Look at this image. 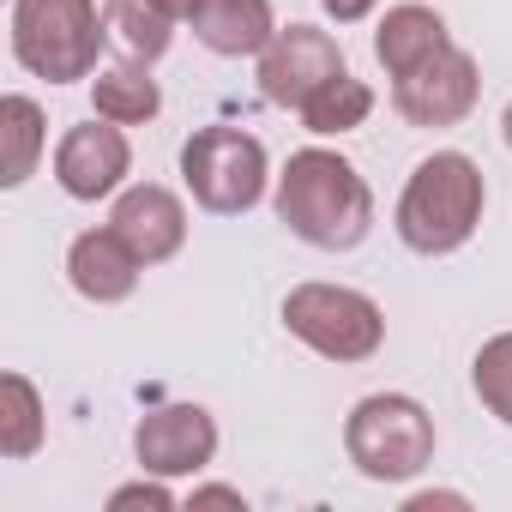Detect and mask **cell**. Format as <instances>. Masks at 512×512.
<instances>
[{
  "mask_svg": "<svg viewBox=\"0 0 512 512\" xmlns=\"http://www.w3.org/2000/svg\"><path fill=\"white\" fill-rule=\"evenodd\" d=\"M320 7H326V19H332V25H362V19L380 7V0H320Z\"/></svg>",
  "mask_w": 512,
  "mask_h": 512,
  "instance_id": "7402d4cb",
  "label": "cell"
},
{
  "mask_svg": "<svg viewBox=\"0 0 512 512\" xmlns=\"http://www.w3.org/2000/svg\"><path fill=\"white\" fill-rule=\"evenodd\" d=\"M440 49H452V31L434 7L422 0H404V7H386V19L374 25V61L386 67V79L416 73L422 61H434Z\"/></svg>",
  "mask_w": 512,
  "mask_h": 512,
  "instance_id": "5bb4252c",
  "label": "cell"
},
{
  "mask_svg": "<svg viewBox=\"0 0 512 512\" xmlns=\"http://www.w3.org/2000/svg\"><path fill=\"white\" fill-rule=\"evenodd\" d=\"M500 139H506V151H512V103H506V115H500Z\"/></svg>",
  "mask_w": 512,
  "mask_h": 512,
  "instance_id": "484cf974",
  "label": "cell"
},
{
  "mask_svg": "<svg viewBox=\"0 0 512 512\" xmlns=\"http://www.w3.org/2000/svg\"><path fill=\"white\" fill-rule=\"evenodd\" d=\"M470 386H476L482 410H488L494 422L512 428V332H494V338L476 350V362H470Z\"/></svg>",
  "mask_w": 512,
  "mask_h": 512,
  "instance_id": "ffe728a7",
  "label": "cell"
},
{
  "mask_svg": "<svg viewBox=\"0 0 512 512\" xmlns=\"http://www.w3.org/2000/svg\"><path fill=\"white\" fill-rule=\"evenodd\" d=\"M284 332L296 344H308L314 356H326L338 368H356V362L380 356L386 314H380L374 296H362L350 284H296L284 296Z\"/></svg>",
  "mask_w": 512,
  "mask_h": 512,
  "instance_id": "8992f818",
  "label": "cell"
},
{
  "mask_svg": "<svg viewBox=\"0 0 512 512\" xmlns=\"http://www.w3.org/2000/svg\"><path fill=\"white\" fill-rule=\"evenodd\" d=\"M43 440H49V404H43L31 374L7 368L0 374V458L25 464L43 452Z\"/></svg>",
  "mask_w": 512,
  "mask_h": 512,
  "instance_id": "2e32d148",
  "label": "cell"
},
{
  "mask_svg": "<svg viewBox=\"0 0 512 512\" xmlns=\"http://www.w3.org/2000/svg\"><path fill=\"white\" fill-rule=\"evenodd\" d=\"M157 7H169L175 19H193V7H199V0H157Z\"/></svg>",
  "mask_w": 512,
  "mask_h": 512,
  "instance_id": "d4e9b609",
  "label": "cell"
},
{
  "mask_svg": "<svg viewBox=\"0 0 512 512\" xmlns=\"http://www.w3.org/2000/svg\"><path fill=\"white\" fill-rule=\"evenodd\" d=\"M139 272H145V260L121 241L115 223H103V229H79L73 247H67V284H73L85 302H97V308L127 302V296L139 290Z\"/></svg>",
  "mask_w": 512,
  "mask_h": 512,
  "instance_id": "7c38bea8",
  "label": "cell"
},
{
  "mask_svg": "<svg viewBox=\"0 0 512 512\" xmlns=\"http://www.w3.org/2000/svg\"><path fill=\"white\" fill-rule=\"evenodd\" d=\"M272 211L296 241H308L320 253H350L374 229V187L362 181V169L350 157H338L326 145H308L278 169Z\"/></svg>",
  "mask_w": 512,
  "mask_h": 512,
  "instance_id": "6da1fadb",
  "label": "cell"
},
{
  "mask_svg": "<svg viewBox=\"0 0 512 512\" xmlns=\"http://www.w3.org/2000/svg\"><path fill=\"white\" fill-rule=\"evenodd\" d=\"M109 223L121 229V241L139 253L145 266H169L187 247V205H181V193H169L157 181L121 187L115 205H109Z\"/></svg>",
  "mask_w": 512,
  "mask_h": 512,
  "instance_id": "8fae6325",
  "label": "cell"
},
{
  "mask_svg": "<svg viewBox=\"0 0 512 512\" xmlns=\"http://www.w3.org/2000/svg\"><path fill=\"white\" fill-rule=\"evenodd\" d=\"M476 97H482V67H476V55L458 49V43L440 49L434 61H422L416 73L392 79V109H398L410 127H422V133H440V127L470 121Z\"/></svg>",
  "mask_w": 512,
  "mask_h": 512,
  "instance_id": "ba28073f",
  "label": "cell"
},
{
  "mask_svg": "<svg viewBox=\"0 0 512 512\" xmlns=\"http://www.w3.org/2000/svg\"><path fill=\"white\" fill-rule=\"evenodd\" d=\"M181 181H187V193H193L199 211L241 217V211H253V205L266 199V187L278 175H272L266 145L253 139L247 127H199L181 145Z\"/></svg>",
  "mask_w": 512,
  "mask_h": 512,
  "instance_id": "5b68a950",
  "label": "cell"
},
{
  "mask_svg": "<svg viewBox=\"0 0 512 512\" xmlns=\"http://www.w3.org/2000/svg\"><path fill=\"white\" fill-rule=\"evenodd\" d=\"M338 73H350V61H344L332 31H320V25H278V37L260 55V97L272 109H296L302 115Z\"/></svg>",
  "mask_w": 512,
  "mask_h": 512,
  "instance_id": "52a82bcc",
  "label": "cell"
},
{
  "mask_svg": "<svg viewBox=\"0 0 512 512\" xmlns=\"http://www.w3.org/2000/svg\"><path fill=\"white\" fill-rule=\"evenodd\" d=\"M127 175H133L127 127H115V121L97 115V121H79V127L61 133V145H55V181H61L67 199H79V205L115 199L127 187Z\"/></svg>",
  "mask_w": 512,
  "mask_h": 512,
  "instance_id": "9c48e42d",
  "label": "cell"
},
{
  "mask_svg": "<svg viewBox=\"0 0 512 512\" xmlns=\"http://www.w3.org/2000/svg\"><path fill=\"white\" fill-rule=\"evenodd\" d=\"M109 13L97 0H13V61L31 79L79 85L97 73Z\"/></svg>",
  "mask_w": 512,
  "mask_h": 512,
  "instance_id": "3957f363",
  "label": "cell"
},
{
  "mask_svg": "<svg viewBox=\"0 0 512 512\" xmlns=\"http://www.w3.org/2000/svg\"><path fill=\"white\" fill-rule=\"evenodd\" d=\"M91 109L115 127H145L163 115V91L151 79V61L127 55V61H109L91 73Z\"/></svg>",
  "mask_w": 512,
  "mask_h": 512,
  "instance_id": "9a60e30c",
  "label": "cell"
},
{
  "mask_svg": "<svg viewBox=\"0 0 512 512\" xmlns=\"http://www.w3.org/2000/svg\"><path fill=\"white\" fill-rule=\"evenodd\" d=\"M127 506H151V512H169L175 506V488H169V476H139V482H121L115 494H109V512H127Z\"/></svg>",
  "mask_w": 512,
  "mask_h": 512,
  "instance_id": "44dd1931",
  "label": "cell"
},
{
  "mask_svg": "<svg viewBox=\"0 0 512 512\" xmlns=\"http://www.w3.org/2000/svg\"><path fill=\"white\" fill-rule=\"evenodd\" d=\"M109 13V37H121L127 55L139 61H163L169 43H175V13L157 7V0H103Z\"/></svg>",
  "mask_w": 512,
  "mask_h": 512,
  "instance_id": "ac0fdd59",
  "label": "cell"
},
{
  "mask_svg": "<svg viewBox=\"0 0 512 512\" xmlns=\"http://www.w3.org/2000/svg\"><path fill=\"white\" fill-rule=\"evenodd\" d=\"M428 506H470V494H452V488H422V494H404V512H428Z\"/></svg>",
  "mask_w": 512,
  "mask_h": 512,
  "instance_id": "cb8c5ba5",
  "label": "cell"
},
{
  "mask_svg": "<svg viewBox=\"0 0 512 512\" xmlns=\"http://www.w3.org/2000/svg\"><path fill=\"white\" fill-rule=\"evenodd\" d=\"M193 37L223 55V61H260L266 43L278 37V13H272V0H199L193 7Z\"/></svg>",
  "mask_w": 512,
  "mask_h": 512,
  "instance_id": "4fadbf2b",
  "label": "cell"
},
{
  "mask_svg": "<svg viewBox=\"0 0 512 512\" xmlns=\"http://www.w3.org/2000/svg\"><path fill=\"white\" fill-rule=\"evenodd\" d=\"M482 205H488V181H482L476 157L434 151L410 169L398 211H392V229L422 260H446V253L470 247V235L482 229Z\"/></svg>",
  "mask_w": 512,
  "mask_h": 512,
  "instance_id": "7a4b0ae2",
  "label": "cell"
},
{
  "mask_svg": "<svg viewBox=\"0 0 512 512\" xmlns=\"http://www.w3.org/2000/svg\"><path fill=\"white\" fill-rule=\"evenodd\" d=\"M133 458L151 476H199L217 458V416L205 404H157L133 428Z\"/></svg>",
  "mask_w": 512,
  "mask_h": 512,
  "instance_id": "30bf717a",
  "label": "cell"
},
{
  "mask_svg": "<svg viewBox=\"0 0 512 512\" xmlns=\"http://www.w3.org/2000/svg\"><path fill=\"white\" fill-rule=\"evenodd\" d=\"M187 500H193V506H247V494L229 488V482H205V488H193Z\"/></svg>",
  "mask_w": 512,
  "mask_h": 512,
  "instance_id": "603a6c76",
  "label": "cell"
},
{
  "mask_svg": "<svg viewBox=\"0 0 512 512\" xmlns=\"http://www.w3.org/2000/svg\"><path fill=\"white\" fill-rule=\"evenodd\" d=\"M0 127H7V175H0V187H25L43 163V145H49V115L37 97L13 91L7 103H0Z\"/></svg>",
  "mask_w": 512,
  "mask_h": 512,
  "instance_id": "e0dca14e",
  "label": "cell"
},
{
  "mask_svg": "<svg viewBox=\"0 0 512 512\" xmlns=\"http://www.w3.org/2000/svg\"><path fill=\"white\" fill-rule=\"evenodd\" d=\"M344 452L380 488L416 482L434 464V416L410 392H368L344 416Z\"/></svg>",
  "mask_w": 512,
  "mask_h": 512,
  "instance_id": "277c9868",
  "label": "cell"
},
{
  "mask_svg": "<svg viewBox=\"0 0 512 512\" xmlns=\"http://www.w3.org/2000/svg\"><path fill=\"white\" fill-rule=\"evenodd\" d=\"M368 115H374V91H368L356 73H338V79L302 109V127L320 133V139H344V133H356Z\"/></svg>",
  "mask_w": 512,
  "mask_h": 512,
  "instance_id": "d6986e66",
  "label": "cell"
}]
</instances>
